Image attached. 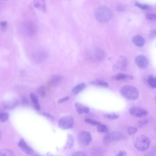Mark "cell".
<instances>
[{
  "mask_svg": "<svg viewBox=\"0 0 156 156\" xmlns=\"http://www.w3.org/2000/svg\"><path fill=\"white\" fill-rule=\"evenodd\" d=\"M95 17L97 20L101 23H106L112 18V13L111 10L106 7L98 8L95 12Z\"/></svg>",
  "mask_w": 156,
  "mask_h": 156,
  "instance_id": "2",
  "label": "cell"
},
{
  "mask_svg": "<svg viewBox=\"0 0 156 156\" xmlns=\"http://www.w3.org/2000/svg\"><path fill=\"white\" fill-rule=\"evenodd\" d=\"M120 60L118 62L119 68L122 70H125L127 66V61L126 58L124 56H121L120 57Z\"/></svg>",
  "mask_w": 156,
  "mask_h": 156,
  "instance_id": "19",
  "label": "cell"
},
{
  "mask_svg": "<svg viewBox=\"0 0 156 156\" xmlns=\"http://www.w3.org/2000/svg\"><path fill=\"white\" fill-rule=\"evenodd\" d=\"M132 41L135 45L139 47L143 46L145 43L144 38L140 35L134 36L132 38Z\"/></svg>",
  "mask_w": 156,
  "mask_h": 156,
  "instance_id": "13",
  "label": "cell"
},
{
  "mask_svg": "<svg viewBox=\"0 0 156 156\" xmlns=\"http://www.w3.org/2000/svg\"><path fill=\"white\" fill-rule=\"evenodd\" d=\"M75 106L77 112L80 115L87 114L90 112L89 108L78 102H76L75 104Z\"/></svg>",
  "mask_w": 156,
  "mask_h": 156,
  "instance_id": "14",
  "label": "cell"
},
{
  "mask_svg": "<svg viewBox=\"0 0 156 156\" xmlns=\"http://www.w3.org/2000/svg\"><path fill=\"white\" fill-rule=\"evenodd\" d=\"M155 101H156V97H155Z\"/></svg>",
  "mask_w": 156,
  "mask_h": 156,
  "instance_id": "41",
  "label": "cell"
},
{
  "mask_svg": "<svg viewBox=\"0 0 156 156\" xmlns=\"http://www.w3.org/2000/svg\"><path fill=\"white\" fill-rule=\"evenodd\" d=\"M137 131V129L133 126H129L127 128V132L130 135L135 133Z\"/></svg>",
  "mask_w": 156,
  "mask_h": 156,
  "instance_id": "30",
  "label": "cell"
},
{
  "mask_svg": "<svg viewBox=\"0 0 156 156\" xmlns=\"http://www.w3.org/2000/svg\"><path fill=\"white\" fill-rule=\"evenodd\" d=\"M116 9L118 11H121L123 10V8L121 6H118L116 7Z\"/></svg>",
  "mask_w": 156,
  "mask_h": 156,
  "instance_id": "40",
  "label": "cell"
},
{
  "mask_svg": "<svg viewBox=\"0 0 156 156\" xmlns=\"http://www.w3.org/2000/svg\"><path fill=\"white\" fill-rule=\"evenodd\" d=\"M30 96L34 107L36 110L39 111L40 109V107L37 96L35 94L31 93L30 94Z\"/></svg>",
  "mask_w": 156,
  "mask_h": 156,
  "instance_id": "17",
  "label": "cell"
},
{
  "mask_svg": "<svg viewBox=\"0 0 156 156\" xmlns=\"http://www.w3.org/2000/svg\"><path fill=\"white\" fill-rule=\"evenodd\" d=\"M129 112L132 115L139 118L145 116L148 113L145 109L136 106L131 107L129 109Z\"/></svg>",
  "mask_w": 156,
  "mask_h": 156,
  "instance_id": "8",
  "label": "cell"
},
{
  "mask_svg": "<svg viewBox=\"0 0 156 156\" xmlns=\"http://www.w3.org/2000/svg\"><path fill=\"white\" fill-rule=\"evenodd\" d=\"M146 18L150 20H156V14H148L146 15Z\"/></svg>",
  "mask_w": 156,
  "mask_h": 156,
  "instance_id": "33",
  "label": "cell"
},
{
  "mask_svg": "<svg viewBox=\"0 0 156 156\" xmlns=\"http://www.w3.org/2000/svg\"><path fill=\"white\" fill-rule=\"evenodd\" d=\"M85 87L86 84L84 83H81L74 87L72 89V92L75 94H77L82 91Z\"/></svg>",
  "mask_w": 156,
  "mask_h": 156,
  "instance_id": "18",
  "label": "cell"
},
{
  "mask_svg": "<svg viewBox=\"0 0 156 156\" xmlns=\"http://www.w3.org/2000/svg\"><path fill=\"white\" fill-rule=\"evenodd\" d=\"M18 146L24 152L27 154H30L33 153V150L27 145L23 139L20 140L18 143Z\"/></svg>",
  "mask_w": 156,
  "mask_h": 156,
  "instance_id": "12",
  "label": "cell"
},
{
  "mask_svg": "<svg viewBox=\"0 0 156 156\" xmlns=\"http://www.w3.org/2000/svg\"><path fill=\"white\" fill-rule=\"evenodd\" d=\"M104 115L106 117L110 119H116L119 116V115L115 113L105 114Z\"/></svg>",
  "mask_w": 156,
  "mask_h": 156,
  "instance_id": "27",
  "label": "cell"
},
{
  "mask_svg": "<svg viewBox=\"0 0 156 156\" xmlns=\"http://www.w3.org/2000/svg\"><path fill=\"white\" fill-rule=\"evenodd\" d=\"M121 94L125 97L130 100L136 99L139 96V91L135 87L129 85L122 87L120 90Z\"/></svg>",
  "mask_w": 156,
  "mask_h": 156,
  "instance_id": "3",
  "label": "cell"
},
{
  "mask_svg": "<svg viewBox=\"0 0 156 156\" xmlns=\"http://www.w3.org/2000/svg\"><path fill=\"white\" fill-rule=\"evenodd\" d=\"M151 140L147 136L141 135L136 137L133 141V144L136 148L140 151L147 150L150 145Z\"/></svg>",
  "mask_w": 156,
  "mask_h": 156,
  "instance_id": "1",
  "label": "cell"
},
{
  "mask_svg": "<svg viewBox=\"0 0 156 156\" xmlns=\"http://www.w3.org/2000/svg\"><path fill=\"white\" fill-rule=\"evenodd\" d=\"M74 143V140L73 136L69 134L65 149H70L73 146Z\"/></svg>",
  "mask_w": 156,
  "mask_h": 156,
  "instance_id": "21",
  "label": "cell"
},
{
  "mask_svg": "<svg viewBox=\"0 0 156 156\" xmlns=\"http://www.w3.org/2000/svg\"><path fill=\"white\" fill-rule=\"evenodd\" d=\"M122 136L119 132H114L106 135L103 138V142L106 145H108L111 142L118 140L122 139Z\"/></svg>",
  "mask_w": 156,
  "mask_h": 156,
  "instance_id": "5",
  "label": "cell"
},
{
  "mask_svg": "<svg viewBox=\"0 0 156 156\" xmlns=\"http://www.w3.org/2000/svg\"><path fill=\"white\" fill-rule=\"evenodd\" d=\"M105 51L101 48H97L95 51V58L98 61H101L103 60L105 58Z\"/></svg>",
  "mask_w": 156,
  "mask_h": 156,
  "instance_id": "16",
  "label": "cell"
},
{
  "mask_svg": "<svg viewBox=\"0 0 156 156\" xmlns=\"http://www.w3.org/2000/svg\"><path fill=\"white\" fill-rule=\"evenodd\" d=\"M74 123L73 117L71 115H69L61 118L58 122V125L60 128L66 129L72 128Z\"/></svg>",
  "mask_w": 156,
  "mask_h": 156,
  "instance_id": "4",
  "label": "cell"
},
{
  "mask_svg": "<svg viewBox=\"0 0 156 156\" xmlns=\"http://www.w3.org/2000/svg\"><path fill=\"white\" fill-rule=\"evenodd\" d=\"M7 25V23L5 21H2L0 23V26L2 29H5Z\"/></svg>",
  "mask_w": 156,
  "mask_h": 156,
  "instance_id": "38",
  "label": "cell"
},
{
  "mask_svg": "<svg viewBox=\"0 0 156 156\" xmlns=\"http://www.w3.org/2000/svg\"><path fill=\"white\" fill-rule=\"evenodd\" d=\"M17 101L16 100H13L5 102L4 104V108L7 109H12L17 105Z\"/></svg>",
  "mask_w": 156,
  "mask_h": 156,
  "instance_id": "20",
  "label": "cell"
},
{
  "mask_svg": "<svg viewBox=\"0 0 156 156\" xmlns=\"http://www.w3.org/2000/svg\"><path fill=\"white\" fill-rule=\"evenodd\" d=\"M33 5L36 8L43 12H46L45 0H34Z\"/></svg>",
  "mask_w": 156,
  "mask_h": 156,
  "instance_id": "11",
  "label": "cell"
},
{
  "mask_svg": "<svg viewBox=\"0 0 156 156\" xmlns=\"http://www.w3.org/2000/svg\"><path fill=\"white\" fill-rule=\"evenodd\" d=\"M147 82L152 88H156V76L151 75L147 79Z\"/></svg>",
  "mask_w": 156,
  "mask_h": 156,
  "instance_id": "23",
  "label": "cell"
},
{
  "mask_svg": "<svg viewBox=\"0 0 156 156\" xmlns=\"http://www.w3.org/2000/svg\"></svg>",
  "mask_w": 156,
  "mask_h": 156,
  "instance_id": "42",
  "label": "cell"
},
{
  "mask_svg": "<svg viewBox=\"0 0 156 156\" xmlns=\"http://www.w3.org/2000/svg\"><path fill=\"white\" fill-rule=\"evenodd\" d=\"M148 123V121L147 119H142L139 121L138 123V126L140 127H143Z\"/></svg>",
  "mask_w": 156,
  "mask_h": 156,
  "instance_id": "31",
  "label": "cell"
},
{
  "mask_svg": "<svg viewBox=\"0 0 156 156\" xmlns=\"http://www.w3.org/2000/svg\"><path fill=\"white\" fill-rule=\"evenodd\" d=\"M38 94L40 97L44 98L46 96V89L44 86H41L37 90Z\"/></svg>",
  "mask_w": 156,
  "mask_h": 156,
  "instance_id": "24",
  "label": "cell"
},
{
  "mask_svg": "<svg viewBox=\"0 0 156 156\" xmlns=\"http://www.w3.org/2000/svg\"><path fill=\"white\" fill-rule=\"evenodd\" d=\"M126 155V152L123 151H120L119 152L118 154L116 155L118 156H125Z\"/></svg>",
  "mask_w": 156,
  "mask_h": 156,
  "instance_id": "39",
  "label": "cell"
},
{
  "mask_svg": "<svg viewBox=\"0 0 156 156\" xmlns=\"http://www.w3.org/2000/svg\"><path fill=\"white\" fill-rule=\"evenodd\" d=\"M9 114L7 113H1L0 114V119L2 122L7 120L9 118Z\"/></svg>",
  "mask_w": 156,
  "mask_h": 156,
  "instance_id": "28",
  "label": "cell"
},
{
  "mask_svg": "<svg viewBox=\"0 0 156 156\" xmlns=\"http://www.w3.org/2000/svg\"><path fill=\"white\" fill-rule=\"evenodd\" d=\"M150 36L152 38H154L156 37V29L152 30L150 32Z\"/></svg>",
  "mask_w": 156,
  "mask_h": 156,
  "instance_id": "37",
  "label": "cell"
},
{
  "mask_svg": "<svg viewBox=\"0 0 156 156\" xmlns=\"http://www.w3.org/2000/svg\"><path fill=\"white\" fill-rule=\"evenodd\" d=\"M22 28L23 31L28 34H34L37 30V27L34 22L31 21H27L23 23Z\"/></svg>",
  "mask_w": 156,
  "mask_h": 156,
  "instance_id": "6",
  "label": "cell"
},
{
  "mask_svg": "<svg viewBox=\"0 0 156 156\" xmlns=\"http://www.w3.org/2000/svg\"><path fill=\"white\" fill-rule=\"evenodd\" d=\"M78 137L80 142L85 145H89L92 140L90 133L86 131H83L80 132Z\"/></svg>",
  "mask_w": 156,
  "mask_h": 156,
  "instance_id": "9",
  "label": "cell"
},
{
  "mask_svg": "<svg viewBox=\"0 0 156 156\" xmlns=\"http://www.w3.org/2000/svg\"><path fill=\"white\" fill-rule=\"evenodd\" d=\"M13 155V153L8 149L2 150L0 152V156H12Z\"/></svg>",
  "mask_w": 156,
  "mask_h": 156,
  "instance_id": "26",
  "label": "cell"
},
{
  "mask_svg": "<svg viewBox=\"0 0 156 156\" xmlns=\"http://www.w3.org/2000/svg\"><path fill=\"white\" fill-rule=\"evenodd\" d=\"M135 62L138 67L141 69L147 68L149 64L147 58L143 55H139L136 56L135 58Z\"/></svg>",
  "mask_w": 156,
  "mask_h": 156,
  "instance_id": "7",
  "label": "cell"
},
{
  "mask_svg": "<svg viewBox=\"0 0 156 156\" xmlns=\"http://www.w3.org/2000/svg\"><path fill=\"white\" fill-rule=\"evenodd\" d=\"M72 155L73 156H82L87 155L85 153L82 151L76 152L73 153Z\"/></svg>",
  "mask_w": 156,
  "mask_h": 156,
  "instance_id": "35",
  "label": "cell"
},
{
  "mask_svg": "<svg viewBox=\"0 0 156 156\" xmlns=\"http://www.w3.org/2000/svg\"><path fill=\"white\" fill-rule=\"evenodd\" d=\"M97 129L98 132L100 133H106L108 132V127L106 125L103 124H100L98 125Z\"/></svg>",
  "mask_w": 156,
  "mask_h": 156,
  "instance_id": "25",
  "label": "cell"
},
{
  "mask_svg": "<svg viewBox=\"0 0 156 156\" xmlns=\"http://www.w3.org/2000/svg\"><path fill=\"white\" fill-rule=\"evenodd\" d=\"M84 121L86 122L93 125H98L101 124V123L98 121L89 119H86Z\"/></svg>",
  "mask_w": 156,
  "mask_h": 156,
  "instance_id": "29",
  "label": "cell"
},
{
  "mask_svg": "<svg viewBox=\"0 0 156 156\" xmlns=\"http://www.w3.org/2000/svg\"><path fill=\"white\" fill-rule=\"evenodd\" d=\"M62 79L63 77L60 75H53L50 79L48 82V85L53 87H57L61 83Z\"/></svg>",
  "mask_w": 156,
  "mask_h": 156,
  "instance_id": "10",
  "label": "cell"
},
{
  "mask_svg": "<svg viewBox=\"0 0 156 156\" xmlns=\"http://www.w3.org/2000/svg\"><path fill=\"white\" fill-rule=\"evenodd\" d=\"M90 83L93 85L101 87H108V84L107 82L100 79H96L90 82Z\"/></svg>",
  "mask_w": 156,
  "mask_h": 156,
  "instance_id": "22",
  "label": "cell"
},
{
  "mask_svg": "<svg viewBox=\"0 0 156 156\" xmlns=\"http://www.w3.org/2000/svg\"><path fill=\"white\" fill-rule=\"evenodd\" d=\"M135 5L138 8L142 9H146L148 8V6L147 5L141 4L138 2H136Z\"/></svg>",
  "mask_w": 156,
  "mask_h": 156,
  "instance_id": "32",
  "label": "cell"
},
{
  "mask_svg": "<svg viewBox=\"0 0 156 156\" xmlns=\"http://www.w3.org/2000/svg\"><path fill=\"white\" fill-rule=\"evenodd\" d=\"M69 98V97L68 96H66L62 98H60L58 100L57 102L58 103H61L64 102L68 101Z\"/></svg>",
  "mask_w": 156,
  "mask_h": 156,
  "instance_id": "34",
  "label": "cell"
},
{
  "mask_svg": "<svg viewBox=\"0 0 156 156\" xmlns=\"http://www.w3.org/2000/svg\"><path fill=\"white\" fill-rule=\"evenodd\" d=\"M112 78L114 79L117 81L133 79V76L132 75L122 73H119L113 76Z\"/></svg>",
  "mask_w": 156,
  "mask_h": 156,
  "instance_id": "15",
  "label": "cell"
},
{
  "mask_svg": "<svg viewBox=\"0 0 156 156\" xmlns=\"http://www.w3.org/2000/svg\"><path fill=\"white\" fill-rule=\"evenodd\" d=\"M43 115L46 117L51 120H54V117L51 114L46 112H44L43 113Z\"/></svg>",
  "mask_w": 156,
  "mask_h": 156,
  "instance_id": "36",
  "label": "cell"
}]
</instances>
